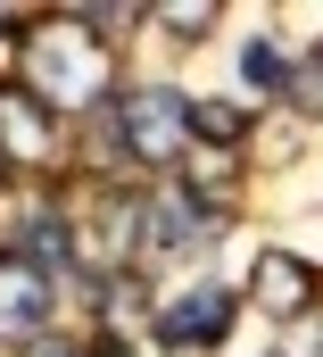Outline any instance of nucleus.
I'll return each mask as SVG.
<instances>
[{
  "label": "nucleus",
  "instance_id": "nucleus-5",
  "mask_svg": "<svg viewBox=\"0 0 323 357\" xmlns=\"http://www.w3.org/2000/svg\"><path fill=\"white\" fill-rule=\"evenodd\" d=\"M249 307L265 316V324H307L323 307V266L315 258H299V250H257V266H249Z\"/></svg>",
  "mask_w": 323,
  "mask_h": 357
},
{
  "label": "nucleus",
  "instance_id": "nucleus-4",
  "mask_svg": "<svg viewBox=\"0 0 323 357\" xmlns=\"http://www.w3.org/2000/svg\"><path fill=\"white\" fill-rule=\"evenodd\" d=\"M233 324H241V299H233L224 282H191V291H174V299H166L158 316H150L158 349H174V357L224 349V341H233Z\"/></svg>",
  "mask_w": 323,
  "mask_h": 357
},
{
  "label": "nucleus",
  "instance_id": "nucleus-3",
  "mask_svg": "<svg viewBox=\"0 0 323 357\" xmlns=\"http://www.w3.org/2000/svg\"><path fill=\"white\" fill-rule=\"evenodd\" d=\"M58 150H67L58 108H42L25 84H8V91H0V183L50 175V167H58Z\"/></svg>",
  "mask_w": 323,
  "mask_h": 357
},
{
  "label": "nucleus",
  "instance_id": "nucleus-1",
  "mask_svg": "<svg viewBox=\"0 0 323 357\" xmlns=\"http://www.w3.org/2000/svg\"><path fill=\"white\" fill-rule=\"evenodd\" d=\"M17 59H25V91L42 100V108H108L116 100V67H108V42H91V25L83 17H33L25 25V42H17Z\"/></svg>",
  "mask_w": 323,
  "mask_h": 357
},
{
  "label": "nucleus",
  "instance_id": "nucleus-7",
  "mask_svg": "<svg viewBox=\"0 0 323 357\" xmlns=\"http://www.w3.org/2000/svg\"><path fill=\"white\" fill-rule=\"evenodd\" d=\"M290 67H299V59H290L274 33H249L241 42V84L249 91H290Z\"/></svg>",
  "mask_w": 323,
  "mask_h": 357
},
{
  "label": "nucleus",
  "instance_id": "nucleus-6",
  "mask_svg": "<svg viewBox=\"0 0 323 357\" xmlns=\"http://www.w3.org/2000/svg\"><path fill=\"white\" fill-rule=\"evenodd\" d=\"M50 307H58V282H50V266H33L25 250H0V341L33 349V341L50 333Z\"/></svg>",
  "mask_w": 323,
  "mask_h": 357
},
{
  "label": "nucleus",
  "instance_id": "nucleus-11",
  "mask_svg": "<svg viewBox=\"0 0 323 357\" xmlns=\"http://www.w3.org/2000/svg\"><path fill=\"white\" fill-rule=\"evenodd\" d=\"M17 357H91V341H75V333H42L33 349H17Z\"/></svg>",
  "mask_w": 323,
  "mask_h": 357
},
{
  "label": "nucleus",
  "instance_id": "nucleus-12",
  "mask_svg": "<svg viewBox=\"0 0 323 357\" xmlns=\"http://www.w3.org/2000/svg\"><path fill=\"white\" fill-rule=\"evenodd\" d=\"M91 357H141V349H133L125 333H100V341H91Z\"/></svg>",
  "mask_w": 323,
  "mask_h": 357
},
{
  "label": "nucleus",
  "instance_id": "nucleus-10",
  "mask_svg": "<svg viewBox=\"0 0 323 357\" xmlns=\"http://www.w3.org/2000/svg\"><path fill=\"white\" fill-rule=\"evenodd\" d=\"M282 100H290L299 116H315V125H323V42L299 59V67H290V91H282Z\"/></svg>",
  "mask_w": 323,
  "mask_h": 357
},
{
  "label": "nucleus",
  "instance_id": "nucleus-9",
  "mask_svg": "<svg viewBox=\"0 0 323 357\" xmlns=\"http://www.w3.org/2000/svg\"><path fill=\"white\" fill-rule=\"evenodd\" d=\"M150 25L174 33V42H199V33H216V0H174V8H150Z\"/></svg>",
  "mask_w": 323,
  "mask_h": 357
},
{
  "label": "nucleus",
  "instance_id": "nucleus-13",
  "mask_svg": "<svg viewBox=\"0 0 323 357\" xmlns=\"http://www.w3.org/2000/svg\"><path fill=\"white\" fill-rule=\"evenodd\" d=\"M0 25H8V17H0Z\"/></svg>",
  "mask_w": 323,
  "mask_h": 357
},
{
  "label": "nucleus",
  "instance_id": "nucleus-2",
  "mask_svg": "<svg viewBox=\"0 0 323 357\" xmlns=\"http://www.w3.org/2000/svg\"><path fill=\"white\" fill-rule=\"evenodd\" d=\"M116 150L125 167H174L191 150V100L174 84H141V91H116Z\"/></svg>",
  "mask_w": 323,
  "mask_h": 357
},
{
  "label": "nucleus",
  "instance_id": "nucleus-8",
  "mask_svg": "<svg viewBox=\"0 0 323 357\" xmlns=\"http://www.w3.org/2000/svg\"><path fill=\"white\" fill-rule=\"evenodd\" d=\"M191 142H216L224 158L249 142V116L233 108V100H191Z\"/></svg>",
  "mask_w": 323,
  "mask_h": 357
}]
</instances>
